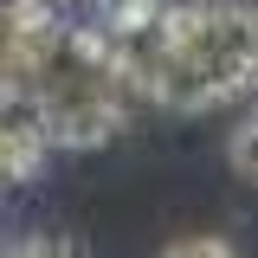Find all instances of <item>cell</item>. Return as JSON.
<instances>
[{
    "mask_svg": "<svg viewBox=\"0 0 258 258\" xmlns=\"http://www.w3.org/2000/svg\"><path fill=\"white\" fill-rule=\"evenodd\" d=\"M258 91V7L187 0L174 7V58L155 84L161 110H207Z\"/></svg>",
    "mask_w": 258,
    "mask_h": 258,
    "instance_id": "obj_1",
    "label": "cell"
},
{
    "mask_svg": "<svg viewBox=\"0 0 258 258\" xmlns=\"http://www.w3.org/2000/svg\"><path fill=\"white\" fill-rule=\"evenodd\" d=\"M0 258H84V245H78V239H64V232H32V239L0 245Z\"/></svg>",
    "mask_w": 258,
    "mask_h": 258,
    "instance_id": "obj_2",
    "label": "cell"
},
{
    "mask_svg": "<svg viewBox=\"0 0 258 258\" xmlns=\"http://www.w3.org/2000/svg\"><path fill=\"white\" fill-rule=\"evenodd\" d=\"M161 258H239L226 239H213V232H194V239H174Z\"/></svg>",
    "mask_w": 258,
    "mask_h": 258,
    "instance_id": "obj_3",
    "label": "cell"
},
{
    "mask_svg": "<svg viewBox=\"0 0 258 258\" xmlns=\"http://www.w3.org/2000/svg\"><path fill=\"white\" fill-rule=\"evenodd\" d=\"M232 168H239L245 181H258V116L239 129V136H232Z\"/></svg>",
    "mask_w": 258,
    "mask_h": 258,
    "instance_id": "obj_4",
    "label": "cell"
}]
</instances>
